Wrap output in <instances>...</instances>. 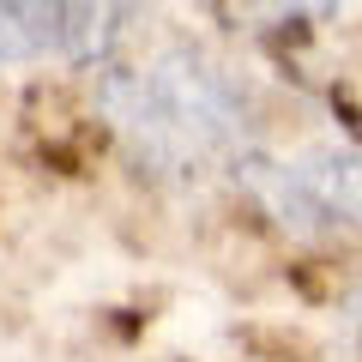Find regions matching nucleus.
Returning <instances> with one entry per match:
<instances>
[{"mask_svg": "<svg viewBox=\"0 0 362 362\" xmlns=\"http://www.w3.org/2000/svg\"><path fill=\"white\" fill-rule=\"evenodd\" d=\"M127 6H133V0H127Z\"/></svg>", "mask_w": 362, "mask_h": 362, "instance_id": "1a4fd4ad", "label": "nucleus"}, {"mask_svg": "<svg viewBox=\"0 0 362 362\" xmlns=\"http://www.w3.org/2000/svg\"><path fill=\"white\" fill-rule=\"evenodd\" d=\"M6 6L25 25L30 49L66 61H103L127 18V0H6Z\"/></svg>", "mask_w": 362, "mask_h": 362, "instance_id": "7ed1b4c3", "label": "nucleus"}, {"mask_svg": "<svg viewBox=\"0 0 362 362\" xmlns=\"http://www.w3.org/2000/svg\"><path fill=\"white\" fill-rule=\"evenodd\" d=\"M25 54H37L30 49V37H25V25L13 18V6L0 0V66H13V61H25Z\"/></svg>", "mask_w": 362, "mask_h": 362, "instance_id": "423d86ee", "label": "nucleus"}, {"mask_svg": "<svg viewBox=\"0 0 362 362\" xmlns=\"http://www.w3.org/2000/svg\"><path fill=\"white\" fill-rule=\"evenodd\" d=\"M97 109H103L109 133L127 145V157L151 175H187L199 163V151L187 145V133L163 115L157 90L145 73H127V66H103L97 73Z\"/></svg>", "mask_w": 362, "mask_h": 362, "instance_id": "f03ea898", "label": "nucleus"}, {"mask_svg": "<svg viewBox=\"0 0 362 362\" xmlns=\"http://www.w3.org/2000/svg\"><path fill=\"white\" fill-rule=\"evenodd\" d=\"M338 314H344V326H350V332L362 338V284H350V290H344V302H338Z\"/></svg>", "mask_w": 362, "mask_h": 362, "instance_id": "6e6552de", "label": "nucleus"}, {"mask_svg": "<svg viewBox=\"0 0 362 362\" xmlns=\"http://www.w3.org/2000/svg\"><path fill=\"white\" fill-rule=\"evenodd\" d=\"M278 13H290V18H326L338 6V0H272Z\"/></svg>", "mask_w": 362, "mask_h": 362, "instance_id": "0eeeda50", "label": "nucleus"}, {"mask_svg": "<svg viewBox=\"0 0 362 362\" xmlns=\"http://www.w3.org/2000/svg\"><path fill=\"white\" fill-rule=\"evenodd\" d=\"M145 78H151L163 115L187 133V145L199 157H242L247 151V103L206 54L163 49L145 66Z\"/></svg>", "mask_w": 362, "mask_h": 362, "instance_id": "f257e3e1", "label": "nucleus"}, {"mask_svg": "<svg viewBox=\"0 0 362 362\" xmlns=\"http://www.w3.org/2000/svg\"><path fill=\"white\" fill-rule=\"evenodd\" d=\"M235 181H242L247 194L266 206V218H272V223H284V230H296V235H314V230L326 223V218H320V206H314V194L302 187L296 169H284V163H272V157H259L254 145L235 157Z\"/></svg>", "mask_w": 362, "mask_h": 362, "instance_id": "39448f33", "label": "nucleus"}, {"mask_svg": "<svg viewBox=\"0 0 362 362\" xmlns=\"http://www.w3.org/2000/svg\"><path fill=\"white\" fill-rule=\"evenodd\" d=\"M302 187L314 194L326 223L338 230H362V157L350 145H314L308 157L296 163Z\"/></svg>", "mask_w": 362, "mask_h": 362, "instance_id": "20e7f679", "label": "nucleus"}]
</instances>
